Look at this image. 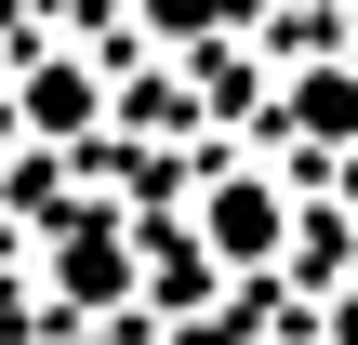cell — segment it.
I'll return each mask as SVG.
<instances>
[{"mask_svg": "<svg viewBox=\"0 0 358 345\" xmlns=\"http://www.w3.org/2000/svg\"><path fill=\"white\" fill-rule=\"evenodd\" d=\"M120 279H133V239H120L106 213H80V226L53 239V293H93V306H120Z\"/></svg>", "mask_w": 358, "mask_h": 345, "instance_id": "1", "label": "cell"}, {"mask_svg": "<svg viewBox=\"0 0 358 345\" xmlns=\"http://www.w3.org/2000/svg\"><path fill=\"white\" fill-rule=\"evenodd\" d=\"M213 253H226V266H266V253H279V186H266V173L213 186Z\"/></svg>", "mask_w": 358, "mask_h": 345, "instance_id": "2", "label": "cell"}, {"mask_svg": "<svg viewBox=\"0 0 358 345\" xmlns=\"http://www.w3.org/2000/svg\"><path fill=\"white\" fill-rule=\"evenodd\" d=\"M93 106H106V93H93V66H40V80H27V120H40V133H80Z\"/></svg>", "mask_w": 358, "mask_h": 345, "instance_id": "3", "label": "cell"}, {"mask_svg": "<svg viewBox=\"0 0 358 345\" xmlns=\"http://www.w3.org/2000/svg\"><path fill=\"white\" fill-rule=\"evenodd\" d=\"M199 345H226V332H199Z\"/></svg>", "mask_w": 358, "mask_h": 345, "instance_id": "4", "label": "cell"}]
</instances>
